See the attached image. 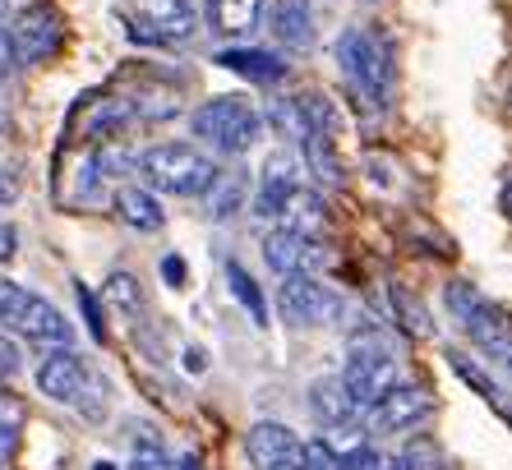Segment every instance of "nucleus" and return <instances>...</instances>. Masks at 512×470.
Here are the masks:
<instances>
[{
    "mask_svg": "<svg viewBox=\"0 0 512 470\" xmlns=\"http://www.w3.org/2000/svg\"><path fill=\"white\" fill-rule=\"evenodd\" d=\"M503 208L512 212V180H508V189H503Z\"/></svg>",
    "mask_w": 512,
    "mask_h": 470,
    "instance_id": "obj_46",
    "label": "nucleus"
},
{
    "mask_svg": "<svg viewBox=\"0 0 512 470\" xmlns=\"http://www.w3.org/2000/svg\"><path fill=\"white\" fill-rule=\"evenodd\" d=\"M10 130V102H5V97H0V134Z\"/></svg>",
    "mask_w": 512,
    "mask_h": 470,
    "instance_id": "obj_43",
    "label": "nucleus"
},
{
    "mask_svg": "<svg viewBox=\"0 0 512 470\" xmlns=\"http://www.w3.org/2000/svg\"><path fill=\"white\" fill-rule=\"evenodd\" d=\"M162 277H167V286H185V259L167 254V259H162Z\"/></svg>",
    "mask_w": 512,
    "mask_h": 470,
    "instance_id": "obj_38",
    "label": "nucleus"
},
{
    "mask_svg": "<svg viewBox=\"0 0 512 470\" xmlns=\"http://www.w3.org/2000/svg\"><path fill=\"white\" fill-rule=\"evenodd\" d=\"M74 406H79L88 420H102V415H107V388H102V383L88 374V383H84V392L74 397Z\"/></svg>",
    "mask_w": 512,
    "mask_h": 470,
    "instance_id": "obj_31",
    "label": "nucleus"
},
{
    "mask_svg": "<svg viewBox=\"0 0 512 470\" xmlns=\"http://www.w3.org/2000/svg\"><path fill=\"white\" fill-rule=\"evenodd\" d=\"M273 33L286 47H310L314 42V10L310 0H277L273 5Z\"/></svg>",
    "mask_w": 512,
    "mask_h": 470,
    "instance_id": "obj_17",
    "label": "nucleus"
},
{
    "mask_svg": "<svg viewBox=\"0 0 512 470\" xmlns=\"http://www.w3.org/2000/svg\"><path fill=\"white\" fill-rule=\"evenodd\" d=\"M14 70H19V56H14V42H10V33L0 28V83L10 79Z\"/></svg>",
    "mask_w": 512,
    "mask_h": 470,
    "instance_id": "obj_35",
    "label": "nucleus"
},
{
    "mask_svg": "<svg viewBox=\"0 0 512 470\" xmlns=\"http://www.w3.org/2000/svg\"><path fill=\"white\" fill-rule=\"evenodd\" d=\"M397 461H402V470H448V466H443V452L429 443L425 434L411 438V443H406V452Z\"/></svg>",
    "mask_w": 512,
    "mask_h": 470,
    "instance_id": "obj_26",
    "label": "nucleus"
},
{
    "mask_svg": "<svg viewBox=\"0 0 512 470\" xmlns=\"http://www.w3.org/2000/svg\"><path fill=\"white\" fill-rule=\"evenodd\" d=\"M134 452V470H171V457H167V443L153 434V429H139L130 443Z\"/></svg>",
    "mask_w": 512,
    "mask_h": 470,
    "instance_id": "obj_24",
    "label": "nucleus"
},
{
    "mask_svg": "<svg viewBox=\"0 0 512 470\" xmlns=\"http://www.w3.org/2000/svg\"><path fill=\"white\" fill-rule=\"evenodd\" d=\"M429 411H434V401L420 388L393 383V388L370 406V429H379V434H402V429H416L420 420H429Z\"/></svg>",
    "mask_w": 512,
    "mask_h": 470,
    "instance_id": "obj_8",
    "label": "nucleus"
},
{
    "mask_svg": "<svg viewBox=\"0 0 512 470\" xmlns=\"http://www.w3.org/2000/svg\"><path fill=\"white\" fill-rule=\"evenodd\" d=\"M310 411L319 415L328 429H342V424H351L360 415L356 397L346 392L342 374H328V378H314L310 383Z\"/></svg>",
    "mask_w": 512,
    "mask_h": 470,
    "instance_id": "obj_12",
    "label": "nucleus"
},
{
    "mask_svg": "<svg viewBox=\"0 0 512 470\" xmlns=\"http://www.w3.org/2000/svg\"><path fill=\"white\" fill-rule=\"evenodd\" d=\"M268 125H273L277 139H286V143H300L305 134H310V120H305V111H300L296 97H277V102H268Z\"/></svg>",
    "mask_w": 512,
    "mask_h": 470,
    "instance_id": "obj_20",
    "label": "nucleus"
},
{
    "mask_svg": "<svg viewBox=\"0 0 512 470\" xmlns=\"http://www.w3.org/2000/svg\"><path fill=\"white\" fill-rule=\"evenodd\" d=\"M337 461H342V457H337L323 438H310V443L300 447V466H305V470H337Z\"/></svg>",
    "mask_w": 512,
    "mask_h": 470,
    "instance_id": "obj_30",
    "label": "nucleus"
},
{
    "mask_svg": "<svg viewBox=\"0 0 512 470\" xmlns=\"http://www.w3.org/2000/svg\"><path fill=\"white\" fill-rule=\"evenodd\" d=\"M79 309H84V323H88V332H93L97 341L107 337V323H102V309H97V300H93V291H88V286H79Z\"/></svg>",
    "mask_w": 512,
    "mask_h": 470,
    "instance_id": "obj_34",
    "label": "nucleus"
},
{
    "mask_svg": "<svg viewBox=\"0 0 512 470\" xmlns=\"http://www.w3.org/2000/svg\"><path fill=\"white\" fill-rule=\"evenodd\" d=\"M190 125L199 139H208L217 153H227V157L250 153L259 130H263L259 111H254L245 97H213V102H203L190 116Z\"/></svg>",
    "mask_w": 512,
    "mask_h": 470,
    "instance_id": "obj_3",
    "label": "nucleus"
},
{
    "mask_svg": "<svg viewBox=\"0 0 512 470\" xmlns=\"http://www.w3.org/2000/svg\"><path fill=\"white\" fill-rule=\"evenodd\" d=\"M448 360H453V369H457V374H462V378H466V383H471V388H480V392H485V397H489V401L499 397V392H494V378H489V374H480V369H476V365H471V360H466V355H462V351H453V355H448Z\"/></svg>",
    "mask_w": 512,
    "mask_h": 470,
    "instance_id": "obj_32",
    "label": "nucleus"
},
{
    "mask_svg": "<svg viewBox=\"0 0 512 470\" xmlns=\"http://www.w3.org/2000/svg\"><path fill=\"white\" fill-rule=\"evenodd\" d=\"M462 328L471 332V341H476L489 360H508V355H512V323H508V314H503V309H494L489 300L471 318H466Z\"/></svg>",
    "mask_w": 512,
    "mask_h": 470,
    "instance_id": "obj_13",
    "label": "nucleus"
},
{
    "mask_svg": "<svg viewBox=\"0 0 512 470\" xmlns=\"http://www.w3.org/2000/svg\"><path fill=\"white\" fill-rule=\"evenodd\" d=\"M388 300H393V314H397V323H402L411 337H429L434 332V323H429V314H425V305L420 300H411V291L406 286H388Z\"/></svg>",
    "mask_w": 512,
    "mask_h": 470,
    "instance_id": "obj_21",
    "label": "nucleus"
},
{
    "mask_svg": "<svg viewBox=\"0 0 512 470\" xmlns=\"http://www.w3.org/2000/svg\"><path fill=\"white\" fill-rule=\"evenodd\" d=\"M263 259H268V268L273 272H314L328 263V254H323L319 240H310V235L291 231V226H277V231L263 235Z\"/></svg>",
    "mask_w": 512,
    "mask_h": 470,
    "instance_id": "obj_9",
    "label": "nucleus"
},
{
    "mask_svg": "<svg viewBox=\"0 0 512 470\" xmlns=\"http://www.w3.org/2000/svg\"><path fill=\"white\" fill-rule=\"evenodd\" d=\"M296 102H300V111H305V120H310V130H319V134L337 130V106L323 93H305V97H296Z\"/></svg>",
    "mask_w": 512,
    "mask_h": 470,
    "instance_id": "obj_27",
    "label": "nucleus"
},
{
    "mask_svg": "<svg viewBox=\"0 0 512 470\" xmlns=\"http://www.w3.org/2000/svg\"><path fill=\"white\" fill-rule=\"evenodd\" d=\"M217 65L231 74H245L254 83H282L286 79V60L273 51H254V47H231L217 56Z\"/></svg>",
    "mask_w": 512,
    "mask_h": 470,
    "instance_id": "obj_14",
    "label": "nucleus"
},
{
    "mask_svg": "<svg viewBox=\"0 0 512 470\" xmlns=\"http://www.w3.org/2000/svg\"><path fill=\"white\" fill-rule=\"evenodd\" d=\"M116 212L120 222L134 226V231H162V222H167V212H162V203H157L153 189H139V185H125L116 194Z\"/></svg>",
    "mask_w": 512,
    "mask_h": 470,
    "instance_id": "obj_16",
    "label": "nucleus"
},
{
    "mask_svg": "<svg viewBox=\"0 0 512 470\" xmlns=\"http://www.w3.org/2000/svg\"><path fill=\"white\" fill-rule=\"evenodd\" d=\"M240 199H245L240 176H217L213 189H208V212H213L217 222H227V217H236L240 212Z\"/></svg>",
    "mask_w": 512,
    "mask_h": 470,
    "instance_id": "obj_23",
    "label": "nucleus"
},
{
    "mask_svg": "<svg viewBox=\"0 0 512 470\" xmlns=\"http://www.w3.org/2000/svg\"><path fill=\"white\" fill-rule=\"evenodd\" d=\"M245 457H250L259 470H273L277 461L300 457V438L277 420H259L250 434H245Z\"/></svg>",
    "mask_w": 512,
    "mask_h": 470,
    "instance_id": "obj_11",
    "label": "nucleus"
},
{
    "mask_svg": "<svg viewBox=\"0 0 512 470\" xmlns=\"http://www.w3.org/2000/svg\"><path fill=\"white\" fill-rule=\"evenodd\" d=\"M0 328L19 332V337L37 341V346H70V337H74L70 318L60 314L51 300L5 282V277H0Z\"/></svg>",
    "mask_w": 512,
    "mask_h": 470,
    "instance_id": "obj_2",
    "label": "nucleus"
},
{
    "mask_svg": "<svg viewBox=\"0 0 512 470\" xmlns=\"http://www.w3.org/2000/svg\"><path fill=\"white\" fill-rule=\"evenodd\" d=\"M273 470H305V466H300V457H291V461H277Z\"/></svg>",
    "mask_w": 512,
    "mask_h": 470,
    "instance_id": "obj_45",
    "label": "nucleus"
},
{
    "mask_svg": "<svg viewBox=\"0 0 512 470\" xmlns=\"http://www.w3.org/2000/svg\"><path fill=\"white\" fill-rule=\"evenodd\" d=\"M0 429H5V434H19V429H24V411L5 397H0Z\"/></svg>",
    "mask_w": 512,
    "mask_h": 470,
    "instance_id": "obj_36",
    "label": "nucleus"
},
{
    "mask_svg": "<svg viewBox=\"0 0 512 470\" xmlns=\"http://www.w3.org/2000/svg\"><path fill=\"white\" fill-rule=\"evenodd\" d=\"M93 171H102V176H130V171H139V157H130L125 148H116V143H107L102 153H97Z\"/></svg>",
    "mask_w": 512,
    "mask_h": 470,
    "instance_id": "obj_29",
    "label": "nucleus"
},
{
    "mask_svg": "<svg viewBox=\"0 0 512 470\" xmlns=\"http://www.w3.org/2000/svg\"><path fill=\"white\" fill-rule=\"evenodd\" d=\"M0 14H5V0H0Z\"/></svg>",
    "mask_w": 512,
    "mask_h": 470,
    "instance_id": "obj_48",
    "label": "nucleus"
},
{
    "mask_svg": "<svg viewBox=\"0 0 512 470\" xmlns=\"http://www.w3.org/2000/svg\"><path fill=\"white\" fill-rule=\"evenodd\" d=\"M370 180L374 185H383V189L393 185V180H388V166H379V162H370Z\"/></svg>",
    "mask_w": 512,
    "mask_h": 470,
    "instance_id": "obj_42",
    "label": "nucleus"
},
{
    "mask_svg": "<svg viewBox=\"0 0 512 470\" xmlns=\"http://www.w3.org/2000/svg\"><path fill=\"white\" fill-rule=\"evenodd\" d=\"M14 199H19V180L0 166V208H5V203H14Z\"/></svg>",
    "mask_w": 512,
    "mask_h": 470,
    "instance_id": "obj_40",
    "label": "nucleus"
},
{
    "mask_svg": "<svg viewBox=\"0 0 512 470\" xmlns=\"http://www.w3.org/2000/svg\"><path fill=\"white\" fill-rule=\"evenodd\" d=\"M286 217H291V231L310 235V240H319V235L328 231V203H323L314 189H305V185L291 194V203H286Z\"/></svg>",
    "mask_w": 512,
    "mask_h": 470,
    "instance_id": "obj_18",
    "label": "nucleus"
},
{
    "mask_svg": "<svg viewBox=\"0 0 512 470\" xmlns=\"http://www.w3.org/2000/svg\"><path fill=\"white\" fill-rule=\"evenodd\" d=\"M337 65L346 70L351 88L360 97H379L383 93V79H388V65L379 56V42L370 33H360V28H346L337 37Z\"/></svg>",
    "mask_w": 512,
    "mask_h": 470,
    "instance_id": "obj_7",
    "label": "nucleus"
},
{
    "mask_svg": "<svg viewBox=\"0 0 512 470\" xmlns=\"http://www.w3.org/2000/svg\"><path fill=\"white\" fill-rule=\"evenodd\" d=\"M508 369H512V355H508Z\"/></svg>",
    "mask_w": 512,
    "mask_h": 470,
    "instance_id": "obj_49",
    "label": "nucleus"
},
{
    "mask_svg": "<svg viewBox=\"0 0 512 470\" xmlns=\"http://www.w3.org/2000/svg\"><path fill=\"white\" fill-rule=\"evenodd\" d=\"M277 309L291 328H337L342 323V295H333L314 272H286L282 291H277Z\"/></svg>",
    "mask_w": 512,
    "mask_h": 470,
    "instance_id": "obj_4",
    "label": "nucleus"
},
{
    "mask_svg": "<svg viewBox=\"0 0 512 470\" xmlns=\"http://www.w3.org/2000/svg\"><path fill=\"white\" fill-rule=\"evenodd\" d=\"M337 470H383V457L374 452V447L356 443L351 452H342V461H337Z\"/></svg>",
    "mask_w": 512,
    "mask_h": 470,
    "instance_id": "obj_33",
    "label": "nucleus"
},
{
    "mask_svg": "<svg viewBox=\"0 0 512 470\" xmlns=\"http://www.w3.org/2000/svg\"><path fill=\"white\" fill-rule=\"evenodd\" d=\"M10 42H14L19 65H42V60H51L60 51V42H65V19H60L56 5H28V10L14 14Z\"/></svg>",
    "mask_w": 512,
    "mask_h": 470,
    "instance_id": "obj_5",
    "label": "nucleus"
},
{
    "mask_svg": "<svg viewBox=\"0 0 512 470\" xmlns=\"http://www.w3.org/2000/svg\"><path fill=\"white\" fill-rule=\"evenodd\" d=\"M14 254H19V231L0 222V263H10Z\"/></svg>",
    "mask_w": 512,
    "mask_h": 470,
    "instance_id": "obj_39",
    "label": "nucleus"
},
{
    "mask_svg": "<svg viewBox=\"0 0 512 470\" xmlns=\"http://www.w3.org/2000/svg\"><path fill=\"white\" fill-rule=\"evenodd\" d=\"M300 148H305V166H310L323 185H342V162H337L333 139H328V134L310 130L305 139H300Z\"/></svg>",
    "mask_w": 512,
    "mask_h": 470,
    "instance_id": "obj_19",
    "label": "nucleus"
},
{
    "mask_svg": "<svg viewBox=\"0 0 512 470\" xmlns=\"http://www.w3.org/2000/svg\"><path fill=\"white\" fill-rule=\"evenodd\" d=\"M19 374V351H14L10 337H0V378H14Z\"/></svg>",
    "mask_w": 512,
    "mask_h": 470,
    "instance_id": "obj_37",
    "label": "nucleus"
},
{
    "mask_svg": "<svg viewBox=\"0 0 512 470\" xmlns=\"http://www.w3.org/2000/svg\"><path fill=\"white\" fill-rule=\"evenodd\" d=\"M443 305L453 309V318H457V323H466V318H471L480 305H485V295H480L476 286L453 282V286H448V291H443Z\"/></svg>",
    "mask_w": 512,
    "mask_h": 470,
    "instance_id": "obj_28",
    "label": "nucleus"
},
{
    "mask_svg": "<svg viewBox=\"0 0 512 470\" xmlns=\"http://www.w3.org/2000/svg\"><path fill=\"white\" fill-rule=\"evenodd\" d=\"M180 470H203V461H199V457H194V452H190V457L180 461Z\"/></svg>",
    "mask_w": 512,
    "mask_h": 470,
    "instance_id": "obj_44",
    "label": "nucleus"
},
{
    "mask_svg": "<svg viewBox=\"0 0 512 470\" xmlns=\"http://www.w3.org/2000/svg\"><path fill=\"white\" fill-rule=\"evenodd\" d=\"M139 176L148 180L162 194H176V199H203L213 180L222 176L217 162L190 143H157L148 153H139Z\"/></svg>",
    "mask_w": 512,
    "mask_h": 470,
    "instance_id": "obj_1",
    "label": "nucleus"
},
{
    "mask_svg": "<svg viewBox=\"0 0 512 470\" xmlns=\"http://www.w3.org/2000/svg\"><path fill=\"white\" fill-rule=\"evenodd\" d=\"M134 37L143 42H190L199 19L190 0H130Z\"/></svg>",
    "mask_w": 512,
    "mask_h": 470,
    "instance_id": "obj_6",
    "label": "nucleus"
},
{
    "mask_svg": "<svg viewBox=\"0 0 512 470\" xmlns=\"http://www.w3.org/2000/svg\"><path fill=\"white\" fill-rule=\"evenodd\" d=\"M227 282H231V295L250 309L254 323H268V305H263V291H259V282H254L250 272L240 268V263H227Z\"/></svg>",
    "mask_w": 512,
    "mask_h": 470,
    "instance_id": "obj_22",
    "label": "nucleus"
},
{
    "mask_svg": "<svg viewBox=\"0 0 512 470\" xmlns=\"http://www.w3.org/2000/svg\"><path fill=\"white\" fill-rule=\"evenodd\" d=\"M208 10V24L222 37H245L263 14V0H203Z\"/></svg>",
    "mask_w": 512,
    "mask_h": 470,
    "instance_id": "obj_15",
    "label": "nucleus"
},
{
    "mask_svg": "<svg viewBox=\"0 0 512 470\" xmlns=\"http://www.w3.org/2000/svg\"><path fill=\"white\" fill-rule=\"evenodd\" d=\"M107 300L120 309V314H139V309H143L139 282H134L130 272H111V277H107Z\"/></svg>",
    "mask_w": 512,
    "mask_h": 470,
    "instance_id": "obj_25",
    "label": "nucleus"
},
{
    "mask_svg": "<svg viewBox=\"0 0 512 470\" xmlns=\"http://www.w3.org/2000/svg\"><path fill=\"white\" fill-rule=\"evenodd\" d=\"M93 470H116V466H111V461H97V466Z\"/></svg>",
    "mask_w": 512,
    "mask_h": 470,
    "instance_id": "obj_47",
    "label": "nucleus"
},
{
    "mask_svg": "<svg viewBox=\"0 0 512 470\" xmlns=\"http://www.w3.org/2000/svg\"><path fill=\"white\" fill-rule=\"evenodd\" d=\"M185 369H190V374H203V369H208V355H203L199 346H190V351H185Z\"/></svg>",
    "mask_w": 512,
    "mask_h": 470,
    "instance_id": "obj_41",
    "label": "nucleus"
},
{
    "mask_svg": "<svg viewBox=\"0 0 512 470\" xmlns=\"http://www.w3.org/2000/svg\"><path fill=\"white\" fill-rule=\"evenodd\" d=\"M84 383H88V365L70 351V346H51V351L42 355V365H37V388L47 392L51 401L74 406V397L84 392Z\"/></svg>",
    "mask_w": 512,
    "mask_h": 470,
    "instance_id": "obj_10",
    "label": "nucleus"
}]
</instances>
